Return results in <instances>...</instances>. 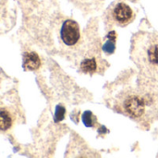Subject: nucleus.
Wrapping results in <instances>:
<instances>
[{"label":"nucleus","instance_id":"1","mask_svg":"<svg viewBox=\"0 0 158 158\" xmlns=\"http://www.w3.org/2000/svg\"><path fill=\"white\" fill-rule=\"evenodd\" d=\"M156 84L136 87L125 90L118 98L121 111L131 118L142 121L151 117L158 107V90Z\"/></svg>","mask_w":158,"mask_h":158},{"label":"nucleus","instance_id":"2","mask_svg":"<svg viewBox=\"0 0 158 158\" xmlns=\"http://www.w3.org/2000/svg\"><path fill=\"white\" fill-rule=\"evenodd\" d=\"M131 59L146 79L158 84L157 34H136L131 43Z\"/></svg>","mask_w":158,"mask_h":158},{"label":"nucleus","instance_id":"3","mask_svg":"<svg viewBox=\"0 0 158 158\" xmlns=\"http://www.w3.org/2000/svg\"><path fill=\"white\" fill-rule=\"evenodd\" d=\"M60 36L66 45H75L80 39V30L78 23L72 20H67L62 25Z\"/></svg>","mask_w":158,"mask_h":158},{"label":"nucleus","instance_id":"4","mask_svg":"<svg viewBox=\"0 0 158 158\" xmlns=\"http://www.w3.org/2000/svg\"><path fill=\"white\" fill-rule=\"evenodd\" d=\"M113 16H114L115 20L118 24L125 25L131 20L133 12L128 5H126L124 3H119L114 8Z\"/></svg>","mask_w":158,"mask_h":158},{"label":"nucleus","instance_id":"5","mask_svg":"<svg viewBox=\"0 0 158 158\" xmlns=\"http://www.w3.org/2000/svg\"><path fill=\"white\" fill-rule=\"evenodd\" d=\"M23 63L28 70H37L41 65L39 56L35 52H26L23 57Z\"/></svg>","mask_w":158,"mask_h":158},{"label":"nucleus","instance_id":"6","mask_svg":"<svg viewBox=\"0 0 158 158\" xmlns=\"http://www.w3.org/2000/svg\"><path fill=\"white\" fill-rule=\"evenodd\" d=\"M106 38H107V41L104 44L103 49L106 54H112L116 48V38H117L116 32L115 31L110 32L106 35Z\"/></svg>","mask_w":158,"mask_h":158},{"label":"nucleus","instance_id":"7","mask_svg":"<svg viewBox=\"0 0 158 158\" xmlns=\"http://www.w3.org/2000/svg\"><path fill=\"white\" fill-rule=\"evenodd\" d=\"M0 118H1V123H0V129L1 130H6L8 129L11 125H12V117L10 114L6 111V110H1L0 112Z\"/></svg>","mask_w":158,"mask_h":158},{"label":"nucleus","instance_id":"8","mask_svg":"<svg viewBox=\"0 0 158 158\" xmlns=\"http://www.w3.org/2000/svg\"><path fill=\"white\" fill-rule=\"evenodd\" d=\"M81 68L84 73H94L97 68L96 61L94 59H86L81 62Z\"/></svg>","mask_w":158,"mask_h":158},{"label":"nucleus","instance_id":"9","mask_svg":"<svg viewBox=\"0 0 158 158\" xmlns=\"http://www.w3.org/2000/svg\"><path fill=\"white\" fill-rule=\"evenodd\" d=\"M82 122L86 127H93V114L90 111H86L82 115Z\"/></svg>","mask_w":158,"mask_h":158},{"label":"nucleus","instance_id":"10","mask_svg":"<svg viewBox=\"0 0 158 158\" xmlns=\"http://www.w3.org/2000/svg\"><path fill=\"white\" fill-rule=\"evenodd\" d=\"M64 115H65V109L62 106H57L55 115V121L56 122L61 121L64 118Z\"/></svg>","mask_w":158,"mask_h":158}]
</instances>
